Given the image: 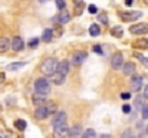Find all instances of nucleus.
<instances>
[{
  "instance_id": "nucleus-1",
  "label": "nucleus",
  "mask_w": 148,
  "mask_h": 138,
  "mask_svg": "<svg viewBox=\"0 0 148 138\" xmlns=\"http://www.w3.org/2000/svg\"><path fill=\"white\" fill-rule=\"evenodd\" d=\"M58 65L59 62L55 59V58H46L42 63H40V72L45 75V76H53L56 72H58Z\"/></svg>"
},
{
  "instance_id": "nucleus-2",
  "label": "nucleus",
  "mask_w": 148,
  "mask_h": 138,
  "mask_svg": "<svg viewBox=\"0 0 148 138\" xmlns=\"http://www.w3.org/2000/svg\"><path fill=\"white\" fill-rule=\"evenodd\" d=\"M35 91L42 95H48L50 92V82L46 78H38L35 81Z\"/></svg>"
},
{
  "instance_id": "nucleus-3",
  "label": "nucleus",
  "mask_w": 148,
  "mask_h": 138,
  "mask_svg": "<svg viewBox=\"0 0 148 138\" xmlns=\"http://www.w3.org/2000/svg\"><path fill=\"white\" fill-rule=\"evenodd\" d=\"M143 16V12L140 10H132V12H119V17L124 22H135Z\"/></svg>"
},
{
  "instance_id": "nucleus-4",
  "label": "nucleus",
  "mask_w": 148,
  "mask_h": 138,
  "mask_svg": "<svg viewBox=\"0 0 148 138\" xmlns=\"http://www.w3.org/2000/svg\"><path fill=\"white\" fill-rule=\"evenodd\" d=\"M130 33L132 35H145L148 33V23H135L130 26Z\"/></svg>"
},
{
  "instance_id": "nucleus-5",
  "label": "nucleus",
  "mask_w": 148,
  "mask_h": 138,
  "mask_svg": "<svg viewBox=\"0 0 148 138\" xmlns=\"http://www.w3.org/2000/svg\"><path fill=\"white\" fill-rule=\"evenodd\" d=\"M69 127L66 124L63 125H59V127H55L53 128V138H66L69 137Z\"/></svg>"
},
{
  "instance_id": "nucleus-6",
  "label": "nucleus",
  "mask_w": 148,
  "mask_h": 138,
  "mask_svg": "<svg viewBox=\"0 0 148 138\" xmlns=\"http://www.w3.org/2000/svg\"><path fill=\"white\" fill-rule=\"evenodd\" d=\"M111 66H112V69H121L124 66V56H122L121 52H116V53L112 55V58H111Z\"/></svg>"
},
{
  "instance_id": "nucleus-7",
  "label": "nucleus",
  "mask_w": 148,
  "mask_h": 138,
  "mask_svg": "<svg viewBox=\"0 0 148 138\" xmlns=\"http://www.w3.org/2000/svg\"><path fill=\"white\" fill-rule=\"evenodd\" d=\"M69 20H71V14H69V12L66 9L60 10L59 14L56 17H53V22H56L58 25H66V23H69Z\"/></svg>"
},
{
  "instance_id": "nucleus-8",
  "label": "nucleus",
  "mask_w": 148,
  "mask_h": 138,
  "mask_svg": "<svg viewBox=\"0 0 148 138\" xmlns=\"http://www.w3.org/2000/svg\"><path fill=\"white\" fill-rule=\"evenodd\" d=\"M86 58H88V53H86V52H84V50H78V52H75V53L72 55V65L79 66V65L84 63V60H85Z\"/></svg>"
},
{
  "instance_id": "nucleus-9",
  "label": "nucleus",
  "mask_w": 148,
  "mask_h": 138,
  "mask_svg": "<svg viewBox=\"0 0 148 138\" xmlns=\"http://www.w3.org/2000/svg\"><path fill=\"white\" fill-rule=\"evenodd\" d=\"M66 119H68L66 112H56V114L53 115V118H52V125H53V128L66 124Z\"/></svg>"
},
{
  "instance_id": "nucleus-10",
  "label": "nucleus",
  "mask_w": 148,
  "mask_h": 138,
  "mask_svg": "<svg viewBox=\"0 0 148 138\" xmlns=\"http://www.w3.org/2000/svg\"><path fill=\"white\" fill-rule=\"evenodd\" d=\"M130 85H131V89L134 92L141 91V87H143V76L140 75H134L130 81Z\"/></svg>"
},
{
  "instance_id": "nucleus-11",
  "label": "nucleus",
  "mask_w": 148,
  "mask_h": 138,
  "mask_svg": "<svg viewBox=\"0 0 148 138\" xmlns=\"http://www.w3.org/2000/svg\"><path fill=\"white\" fill-rule=\"evenodd\" d=\"M33 115H35L36 119H40L42 121V119H46L50 114H49V111H48V106H38Z\"/></svg>"
},
{
  "instance_id": "nucleus-12",
  "label": "nucleus",
  "mask_w": 148,
  "mask_h": 138,
  "mask_svg": "<svg viewBox=\"0 0 148 138\" xmlns=\"http://www.w3.org/2000/svg\"><path fill=\"white\" fill-rule=\"evenodd\" d=\"M12 49H13L14 52L23 50V49H25V41H23L20 36H14V38L12 39Z\"/></svg>"
},
{
  "instance_id": "nucleus-13",
  "label": "nucleus",
  "mask_w": 148,
  "mask_h": 138,
  "mask_svg": "<svg viewBox=\"0 0 148 138\" xmlns=\"http://www.w3.org/2000/svg\"><path fill=\"white\" fill-rule=\"evenodd\" d=\"M135 69H137V66H135L134 62H127V63H124V66H122V73H124L125 76H130V75H134Z\"/></svg>"
},
{
  "instance_id": "nucleus-14",
  "label": "nucleus",
  "mask_w": 148,
  "mask_h": 138,
  "mask_svg": "<svg viewBox=\"0 0 148 138\" xmlns=\"http://www.w3.org/2000/svg\"><path fill=\"white\" fill-rule=\"evenodd\" d=\"M58 73H60V75H63V76H66V75L69 73V62H68V60L59 62V65H58Z\"/></svg>"
},
{
  "instance_id": "nucleus-15",
  "label": "nucleus",
  "mask_w": 148,
  "mask_h": 138,
  "mask_svg": "<svg viewBox=\"0 0 148 138\" xmlns=\"http://www.w3.org/2000/svg\"><path fill=\"white\" fill-rule=\"evenodd\" d=\"M53 33H55V30H53L52 27L45 29V30H43V33H42V41H43L45 43H49L50 41L53 39Z\"/></svg>"
},
{
  "instance_id": "nucleus-16",
  "label": "nucleus",
  "mask_w": 148,
  "mask_h": 138,
  "mask_svg": "<svg viewBox=\"0 0 148 138\" xmlns=\"http://www.w3.org/2000/svg\"><path fill=\"white\" fill-rule=\"evenodd\" d=\"M82 135V127L81 125H73L69 130V138H79Z\"/></svg>"
},
{
  "instance_id": "nucleus-17",
  "label": "nucleus",
  "mask_w": 148,
  "mask_h": 138,
  "mask_svg": "<svg viewBox=\"0 0 148 138\" xmlns=\"http://www.w3.org/2000/svg\"><path fill=\"white\" fill-rule=\"evenodd\" d=\"M10 47H12V42L7 38H0V53L7 52Z\"/></svg>"
},
{
  "instance_id": "nucleus-18",
  "label": "nucleus",
  "mask_w": 148,
  "mask_h": 138,
  "mask_svg": "<svg viewBox=\"0 0 148 138\" xmlns=\"http://www.w3.org/2000/svg\"><path fill=\"white\" fill-rule=\"evenodd\" d=\"M46 95H42V93H38V92H35L33 93V96H32V101H33V104L38 106H42L40 104H45V101H46V98H45Z\"/></svg>"
},
{
  "instance_id": "nucleus-19",
  "label": "nucleus",
  "mask_w": 148,
  "mask_h": 138,
  "mask_svg": "<svg viewBox=\"0 0 148 138\" xmlns=\"http://www.w3.org/2000/svg\"><path fill=\"white\" fill-rule=\"evenodd\" d=\"M65 78L66 76H63V75H60V73H55L53 76H52V82L55 84V85H62V84H65Z\"/></svg>"
},
{
  "instance_id": "nucleus-20",
  "label": "nucleus",
  "mask_w": 148,
  "mask_h": 138,
  "mask_svg": "<svg viewBox=\"0 0 148 138\" xmlns=\"http://www.w3.org/2000/svg\"><path fill=\"white\" fill-rule=\"evenodd\" d=\"M134 46H135V47H140V49H148V39H145V38L137 39V41L134 42Z\"/></svg>"
},
{
  "instance_id": "nucleus-21",
  "label": "nucleus",
  "mask_w": 148,
  "mask_h": 138,
  "mask_svg": "<svg viewBox=\"0 0 148 138\" xmlns=\"http://www.w3.org/2000/svg\"><path fill=\"white\" fill-rule=\"evenodd\" d=\"M25 65H26L25 62H13V63H9V65L6 66V69H7V71H17V69L23 68Z\"/></svg>"
},
{
  "instance_id": "nucleus-22",
  "label": "nucleus",
  "mask_w": 148,
  "mask_h": 138,
  "mask_svg": "<svg viewBox=\"0 0 148 138\" xmlns=\"http://www.w3.org/2000/svg\"><path fill=\"white\" fill-rule=\"evenodd\" d=\"M89 35H91V36H99V35H101V27H99V25L92 23V25L89 26Z\"/></svg>"
},
{
  "instance_id": "nucleus-23",
  "label": "nucleus",
  "mask_w": 148,
  "mask_h": 138,
  "mask_svg": "<svg viewBox=\"0 0 148 138\" xmlns=\"http://www.w3.org/2000/svg\"><path fill=\"white\" fill-rule=\"evenodd\" d=\"M111 35H112L114 38H122L124 30H122V27H121V26H114V27L111 29Z\"/></svg>"
},
{
  "instance_id": "nucleus-24",
  "label": "nucleus",
  "mask_w": 148,
  "mask_h": 138,
  "mask_svg": "<svg viewBox=\"0 0 148 138\" xmlns=\"http://www.w3.org/2000/svg\"><path fill=\"white\" fill-rule=\"evenodd\" d=\"M14 127H16V130H19V131H25L26 127H27V122H26L25 119H16V121H14Z\"/></svg>"
},
{
  "instance_id": "nucleus-25",
  "label": "nucleus",
  "mask_w": 148,
  "mask_h": 138,
  "mask_svg": "<svg viewBox=\"0 0 148 138\" xmlns=\"http://www.w3.org/2000/svg\"><path fill=\"white\" fill-rule=\"evenodd\" d=\"M95 137H97V134H95V130H92V128L85 130V133L82 135V138H95Z\"/></svg>"
},
{
  "instance_id": "nucleus-26",
  "label": "nucleus",
  "mask_w": 148,
  "mask_h": 138,
  "mask_svg": "<svg viewBox=\"0 0 148 138\" xmlns=\"http://www.w3.org/2000/svg\"><path fill=\"white\" fill-rule=\"evenodd\" d=\"M98 22H99V23H103V25H108L109 19H108L106 13H99V14H98Z\"/></svg>"
},
{
  "instance_id": "nucleus-27",
  "label": "nucleus",
  "mask_w": 148,
  "mask_h": 138,
  "mask_svg": "<svg viewBox=\"0 0 148 138\" xmlns=\"http://www.w3.org/2000/svg\"><path fill=\"white\" fill-rule=\"evenodd\" d=\"M46 106H48V111H49L50 115L56 114V104H55V102H49V104H48Z\"/></svg>"
},
{
  "instance_id": "nucleus-28",
  "label": "nucleus",
  "mask_w": 148,
  "mask_h": 138,
  "mask_svg": "<svg viewBox=\"0 0 148 138\" xmlns=\"http://www.w3.org/2000/svg\"><path fill=\"white\" fill-rule=\"evenodd\" d=\"M55 3H56V7L59 10H65V7H66V1L65 0H55Z\"/></svg>"
},
{
  "instance_id": "nucleus-29",
  "label": "nucleus",
  "mask_w": 148,
  "mask_h": 138,
  "mask_svg": "<svg viewBox=\"0 0 148 138\" xmlns=\"http://www.w3.org/2000/svg\"><path fill=\"white\" fill-rule=\"evenodd\" d=\"M134 55H135V58H138V59H140L144 65H147V66H148V58H147V56H144V55H141V53H137V52H135Z\"/></svg>"
},
{
  "instance_id": "nucleus-30",
  "label": "nucleus",
  "mask_w": 148,
  "mask_h": 138,
  "mask_svg": "<svg viewBox=\"0 0 148 138\" xmlns=\"http://www.w3.org/2000/svg\"><path fill=\"white\" fill-rule=\"evenodd\" d=\"M38 45H39V39H38V38H32V39L29 41V46H30V47H36Z\"/></svg>"
},
{
  "instance_id": "nucleus-31",
  "label": "nucleus",
  "mask_w": 148,
  "mask_h": 138,
  "mask_svg": "<svg viewBox=\"0 0 148 138\" xmlns=\"http://www.w3.org/2000/svg\"><path fill=\"white\" fill-rule=\"evenodd\" d=\"M88 12L92 13V14H95V13L98 12V7H97L95 4H89V6H88Z\"/></svg>"
},
{
  "instance_id": "nucleus-32",
  "label": "nucleus",
  "mask_w": 148,
  "mask_h": 138,
  "mask_svg": "<svg viewBox=\"0 0 148 138\" xmlns=\"http://www.w3.org/2000/svg\"><path fill=\"white\" fill-rule=\"evenodd\" d=\"M92 50L95 52V53H99V55H102L103 52H102V47H101V45H95L94 47H92Z\"/></svg>"
},
{
  "instance_id": "nucleus-33",
  "label": "nucleus",
  "mask_w": 148,
  "mask_h": 138,
  "mask_svg": "<svg viewBox=\"0 0 148 138\" xmlns=\"http://www.w3.org/2000/svg\"><path fill=\"white\" fill-rule=\"evenodd\" d=\"M143 118H144V119H148V104L143 108Z\"/></svg>"
},
{
  "instance_id": "nucleus-34",
  "label": "nucleus",
  "mask_w": 148,
  "mask_h": 138,
  "mask_svg": "<svg viewBox=\"0 0 148 138\" xmlns=\"http://www.w3.org/2000/svg\"><path fill=\"white\" fill-rule=\"evenodd\" d=\"M122 111H124L125 114H130V112H131V105H128V104H125V105L122 106Z\"/></svg>"
},
{
  "instance_id": "nucleus-35",
  "label": "nucleus",
  "mask_w": 148,
  "mask_h": 138,
  "mask_svg": "<svg viewBox=\"0 0 148 138\" xmlns=\"http://www.w3.org/2000/svg\"><path fill=\"white\" fill-rule=\"evenodd\" d=\"M131 137H132V134H131V131H130V130L124 131V134H122V138H131Z\"/></svg>"
},
{
  "instance_id": "nucleus-36",
  "label": "nucleus",
  "mask_w": 148,
  "mask_h": 138,
  "mask_svg": "<svg viewBox=\"0 0 148 138\" xmlns=\"http://www.w3.org/2000/svg\"><path fill=\"white\" fill-rule=\"evenodd\" d=\"M121 98L122 99H130L131 98V93L130 92H124V93H121Z\"/></svg>"
},
{
  "instance_id": "nucleus-37",
  "label": "nucleus",
  "mask_w": 148,
  "mask_h": 138,
  "mask_svg": "<svg viewBox=\"0 0 148 138\" xmlns=\"http://www.w3.org/2000/svg\"><path fill=\"white\" fill-rule=\"evenodd\" d=\"M143 96L148 99V85H145V88H144V92H143Z\"/></svg>"
},
{
  "instance_id": "nucleus-38",
  "label": "nucleus",
  "mask_w": 148,
  "mask_h": 138,
  "mask_svg": "<svg viewBox=\"0 0 148 138\" xmlns=\"http://www.w3.org/2000/svg\"><path fill=\"white\" fill-rule=\"evenodd\" d=\"M132 3H134V0H125V4L127 6H132Z\"/></svg>"
},
{
  "instance_id": "nucleus-39",
  "label": "nucleus",
  "mask_w": 148,
  "mask_h": 138,
  "mask_svg": "<svg viewBox=\"0 0 148 138\" xmlns=\"http://www.w3.org/2000/svg\"><path fill=\"white\" fill-rule=\"evenodd\" d=\"M4 78H6V76H4V73L1 72V73H0V84H1V82L4 81Z\"/></svg>"
},
{
  "instance_id": "nucleus-40",
  "label": "nucleus",
  "mask_w": 148,
  "mask_h": 138,
  "mask_svg": "<svg viewBox=\"0 0 148 138\" xmlns=\"http://www.w3.org/2000/svg\"><path fill=\"white\" fill-rule=\"evenodd\" d=\"M145 131H147V134H148V125H147V130H145Z\"/></svg>"
},
{
  "instance_id": "nucleus-41",
  "label": "nucleus",
  "mask_w": 148,
  "mask_h": 138,
  "mask_svg": "<svg viewBox=\"0 0 148 138\" xmlns=\"http://www.w3.org/2000/svg\"><path fill=\"white\" fill-rule=\"evenodd\" d=\"M144 1H145V3H147V4H148V0H144Z\"/></svg>"
},
{
  "instance_id": "nucleus-42",
  "label": "nucleus",
  "mask_w": 148,
  "mask_h": 138,
  "mask_svg": "<svg viewBox=\"0 0 148 138\" xmlns=\"http://www.w3.org/2000/svg\"><path fill=\"white\" fill-rule=\"evenodd\" d=\"M131 138H135V137H131Z\"/></svg>"
},
{
  "instance_id": "nucleus-43",
  "label": "nucleus",
  "mask_w": 148,
  "mask_h": 138,
  "mask_svg": "<svg viewBox=\"0 0 148 138\" xmlns=\"http://www.w3.org/2000/svg\"><path fill=\"white\" fill-rule=\"evenodd\" d=\"M0 138H1V137H0Z\"/></svg>"
}]
</instances>
